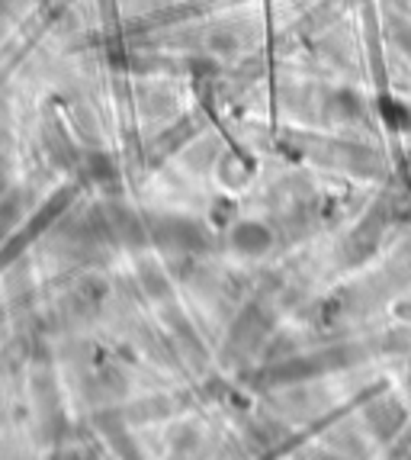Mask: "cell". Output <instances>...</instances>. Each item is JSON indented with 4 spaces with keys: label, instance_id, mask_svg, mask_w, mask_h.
Listing matches in <instances>:
<instances>
[{
    "label": "cell",
    "instance_id": "6da1fadb",
    "mask_svg": "<svg viewBox=\"0 0 411 460\" xmlns=\"http://www.w3.org/2000/svg\"><path fill=\"white\" fill-rule=\"evenodd\" d=\"M232 245H235L241 254H264L267 248L274 245V235H270V229L260 223H241V226H235V232H232Z\"/></svg>",
    "mask_w": 411,
    "mask_h": 460
},
{
    "label": "cell",
    "instance_id": "7a4b0ae2",
    "mask_svg": "<svg viewBox=\"0 0 411 460\" xmlns=\"http://www.w3.org/2000/svg\"><path fill=\"white\" fill-rule=\"evenodd\" d=\"M402 422H405V409L398 406L396 399H382V402H376L370 409V425H373V431L380 438H392L402 429Z\"/></svg>",
    "mask_w": 411,
    "mask_h": 460
},
{
    "label": "cell",
    "instance_id": "3957f363",
    "mask_svg": "<svg viewBox=\"0 0 411 460\" xmlns=\"http://www.w3.org/2000/svg\"><path fill=\"white\" fill-rule=\"evenodd\" d=\"M380 107L386 110L382 116H386V123L392 126V129H408V126H411V116H408V110H405L402 103H396V100L386 97V100H380Z\"/></svg>",
    "mask_w": 411,
    "mask_h": 460
},
{
    "label": "cell",
    "instance_id": "277c9868",
    "mask_svg": "<svg viewBox=\"0 0 411 460\" xmlns=\"http://www.w3.org/2000/svg\"><path fill=\"white\" fill-rule=\"evenodd\" d=\"M405 174H408V184H411V162H408V168H405Z\"/></svg>",
    "mask_w": 411,
    "mask_h": 460
}]
</instances>
